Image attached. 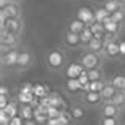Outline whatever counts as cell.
<instances>
[{
  "instance_id": "1",
  "label": "cell",
  "mask_w": 125,
  "mask_h": 125,
  "mask_svg": "<svg viewBox=\"0 0 125 125\" xmlns=\"http://www.w3.org/2000/svg\"><path fill=\"white\" fill-rule=\"evenodd\" d=\"M68 63V55L65 49L62 48H54L46 52L44 55V67L52 73H60Z\"/></svg>"
},
{
  "instance_id": "2",
  "label": "cell",
  "mask_w": 125,
  "mask_h": 125,
  "mask_svg": "<svg viewBox=\"0 0 125 125\" xmlns=\"http://www.w3.org/2000/svg\"><path fill=\"white\" fill-rule=\"evenodd\" d=\"M104 60L106 59L103 57V54H97V52H90V51H83V54L78 59L79 65L85 71L94 70V68H103Z\"/></svg>"
},
{
  "instance_id": "3",
  "label": "cell",
  "mask_w": 125,
  "mask_h": 125,
  "mask_svg": "<svg viewBox=\"0 0 125 125\" xmlns=\"http://www.w3.org/2000/svg\"><path fill=\"white\" fill-rule=\"evenodd\" d=\"M35 54L30 48H19V59H18V67H16V73H24V71L30 70L32 67H35Z\"/></svg>"
},
{
  "instance_id": "4",
  "label": "cell",
  "mask_w": 125,
  "mask_h": 125,
  "mask_svg": "<svg viewBox=\"0 0 125 125\" xmlns=\"http://www.w3.org/2000/svg\"><path fill=\"white\" fill-rule=\"evenodd\" d=\"M21 38L22 37L8 33L5 29H0V55L10 52L11 49H19L21 48Z\"/></svg>"
},
{
  "instance_id": "5",
  "label": "cell",
  "mask_w": 125,
  "mask_h": 125,
  "mask_svg": "<svg viewBox=\"0 0 125 125\" xmlns=\"http://www.w3.org/2000/svg\"><path fill=\"white\" fill-rule=\"evenodd\" d=\"M24 18H19V19H14V18H6L5 21H2V25L0 29H5L8 33H13V35H18V37H22L24 33Z\"/></svg>"
},
{
  "instance_id": "6",
  "label": "cell",
  "mask_w": 125,
  "mask_h": 125,
  "mask_svg": "<svg viewBox=\"0 0 125 125\" xmlns=\"http://www.w3.org/2000/svg\"><path fill=\"white\" fill-rule=\"evenodd\" d=\"M18 59H19V49H11L10 52L0 55V65H2L3 73H5L6 70L8 71L16 70V67H18Z\"/></svg>"
},
{
  "instance_id": "7",
  "label": "cell",
  "mask_w": 125,
  "mask_h": 125,
  "mask_svg": "<svg viewBox=\"0 0 125 125\" xmlns=\"http://www.w3.org/2000/svg\"><path fill=\"white\" fill-rule=\"evenodd\" d=\"M120 52H122V49H120V44H119L117 38L106 40V44H104V49H103V57L106 60H117L120 57Z\"/></svg>"
},
{
  "instance_id": "8",
  "label": "cell",
  "mask_w": 125,
  "mask_h": 125,
  "mask_svg": "<svg viewBox=\"0 0 125 125\" xmlns=\"http://www.w3.org/2000/svg\"><path fill=\"white\" fill-rule=\"evenodd\" d=\"M98 114H100V117H117V119H122L124 111L119 106H116L114 103H103L98 108Z\"/></svg>"
},
{
  "instance_id": "9",
  "label": "cell",
  "mask_w": 125,
  "mask_h": 125,
  "mask_svg": "<svg viewBox=\"0 0 125 125\" xmlns=\"http://www.w3.org/2000/svg\"><path fill=\"white\" fill-rule=\"evenodd\" d=\"M81 101L89 108H100L103 104V98H101L100 92H85V94H81Z\"/></svg>"
},
{
  "instance_id": "10",
  "label": "cell",
  "mask_w": 125,
  "mask_h": 125,
  "mask_svg": "<svg viewBox=\"0 0 125 125\" xmlns=\"http://www.w3.org/2000/svg\"><path fill=\"white\" fill-rule=\"evenodd\" d=\"M62 43H63L65 48H70V49H79V48H83L81 35L79 33H73V32H68V30L63 32Z\"/></svg>"
},
{
  "instance_id": "11",
  "label": "cell",
  "mask_w": 125,
  "mask_h": 125,
  "mask_svg": "<svg viewBox=\"0 0 125 125\" xmlns=\"http://www.w3.org/2000/svg\"><path fill=\"white\" fill-rule=\"evenodd\" d=\"M68 113H70L73 122L78 124V122H81V120L85 119V113H87V111H85V104L83 103V101H76V103H73L70 106Z\"/></svg>"
},
{
  "instance_id": "12",
  "label": "cell",
  "mask_w": 125,
  "mask_h": 125,
  "mask_svg": "<svg viewBox=\"0 0 125 125\" xmlns=\"http://www.w3.org/2000/svg\"><path fill=\"white\" fill-rule=\"evenodd\" d=\"M22 5L21 3H11L10 2L5 8H2V16L5 18H14V19H19L22 18Z\"/></svg>"
},
{
  "instance_id": "13",
  "label": "cell",
  "mask_w": 125,
  "mask_h": 125,
  "mask_svg": "<svg viewBox=\"0 0 125 125\" xmlns=\"http://www.w3.org/2000/svg\"><path fill=\"white\" fill-rule=\"evenodd\" d=\"M103 25H104V30H106V35L109 38H117L120 35V32H122V27H124L122 24L114 22L113 19H111V16L103 22Z\"/></svg>"
},
{
  "instance_id": "14",
  "label": "cell",
  "mask_w": 125,
  "mask_h": 125,
  "mask_svg": "<svg viewBox=\"0 0 125 125\" xmlns=\"http://www.w3.org/2000/svg\"><path fill=\"white\" fill-rule=\"evenodd\" d=\"M104 44H106V40H104V38H95L94 37L83 49L84 51H90V52H97V54H103Z\"/></svg>"
},
{
  "instance_id": "15",
  "label": "cell",
  "mask_w": 125,
  "mask_h": 125,
  "mask_svg": "<svg viewBox=\"0 0 125 125\" xmlns=\"http://www.w3.org/2000/svg\"><path fill=\"white\" fill-rule=\"evenodd\" d=\"M78 19L83 21L89 27V25H92L95 22V11H90L87 6H81V8L78 10Z\"/></svg>"
},
{
  "instance_id": "16",
  "label": "cell",
  "mask_w": 125,
  "mask_h": 125,
  "mask_svg": "<svg viewBox=\"0 0 125 125\" xmlns=\"http://www.w3.org/2000/svg\"><path fill=\"white\" fill-rule=\"evenodd\" d=\"M19 116L22 120H32L35 117V108L32 103H22L19 104Z\"/></svg>"
},
{
  "instance_id": "17",
  "label": "cell",
  "mask_w": 125,
  "mask_h": 125,
  "mask_svg": "<svg viewBox=\"0 0 125 125\" xmlns=\"http://www.w3.org/2000/svg\"><path fill=\"white\" fill-rule=\"evenodd\" d=\"M85 27H87V25H85L83 21H79L78 18H74V19H70V21L67 22V27H65V30L73 32V33H81V32L85 30Z\"/></svg>"
},
{
  "instance_id": "18",
  "label": "cell",
  "mask_w": 125,
  "mask_h": 125,
  "mask_svg": "<svg viewBox=\"0 0 125 125\" xmlns=\"http://www.w3.org/2000/svg\"><path fill=\"white\" fill-rule=\"evenodd\" d=\"M100 94H101V98H103V103H111V101H113V98L116 97V94H117V89L113 87V85L108 83L106 87H104Z\"/></svg>"
},
{
  "instance_id": "19",
  "label": "cell",
  "mask_w": 125,
  "mask_h": 125,
  "mask_svg": "<svg viewBox=\"0 0 125 125\" xmlns=\"http://www.w3.org/2000/svg\"><path fill=\"white\" fill-rule=\"evenodd\" d=\"M108 83L117 90H125V74H114L108 78Z\"/></svg>"
},
{
  "instance_id": "20",
  "label": "cell",
  "mask_w": 125,
  "mask_h": 125,
  "mask_svg": "<svg viewBox=\"0 0 125 125\" xmlns=\"http://www.w3.org/2000/svg\"><path fill=\"white\" fill-rule=\"evenodd\" d=\"M89 78V83H94V81H100V79H106V74H104L103 68H94V70L85 71Z\"/></svg>"
},
{
  "instance_id": "21",
  "label": "cell",
  "mask_w": 125,
  "mask_h": 125,
  "mask_svg": "<svg viewBox=\"0 0 125 125\" xmlns=\"http://www.w3.org/2000/svg\"><path fill=\"white\" fill-rule=\"evenodd\" d=\"M103 8L106 10L109 14H113V13L119 11V10L122 8V3H119L117 0H106V2L103 3Z\"/></svg>"
},
{
  "instance_id": "22",
  "label": "cell",
  "mask_w": 125,
  "mask_h": 125,
  "mask_svg": "<svg viewBox=\"0 0 125 125\" xmlns=\"http://www.w3.org/2000/svg\"><path fill=\"white\" fill-rule=\"evenodd\" d=\"M111 103H114L116 106H119L120 109L125 113V90H117L116 97L113 98V101Z\"/></svg>"
},
{
  "instance_id": "23",
  "label": "cell",
  "mask_w": 125,
  "mask_h": 125,
  "mask_svg": "<svg viewBox=\"0 0 125 125\" xmlns=\"http://www.w3.org/2000/svg\"><path fill=\"white\" fill-rule=\"evenodd\" d=\"M94 11H95V21H97V22H101V24H103V22L111 16L109 13L103 8V6H101V8H95Z\"/></svg>"
},
{
  "instance_id": "24",
  "label": "cell",
  "mask_w": 125,
  "mask_h": 125,
  "mask_svg": "<svg viewBox=\"0 0 125 125\" xmlns=\"http://www.w3.org/2000/svg\"><path fill=\"white\" fill-rule=\"evenodd\" d=\"M98 125H122V119H117V117H98Z\"/></svg>"
},
{
  "instance_id": "25",
  "label": "cell",
  "mask_w": 125,
  "mask_h": 125,
  "mask_svg": "<svg viewBox=\"0 0 125 125\" xmlns=\"http://www.w3.org/2000/svg\"><path fill=\"white\" fill-rule=\"evenodd\" d=\"M111 19H113L114 22H117V24L124 25V22H125V8H124V6L119 10V11L113 13V14H111Z\"/></svg>"
},
{
  "instance_id": "26",
  "label": "cell",
  "mask_w": 125,
  "mask_h": 125,
  "mask_svg": "<svg viewBox=\"0 0 125 125\" xmlns=\"http://www.w3.org/2000/svg\"><path fill=\"white\" fill-rule=\"evenodd\" d=\"M79 35H81V41H83V48L92 40V38H94V33H92L90 27H85V30H84V32H81Z\"/></svg>"
},
{
  "instance_id": "27",
  "label": "cell",
  "mask_w": 125,
  "mask_h": 125,
  "mask_svg": "<svg viewBox=\"0 0 125 125\" xmlns=\"http://www.w3.org/2000/svg\"><path fill=\"white\" fill-rule=\"evenodd\" d=\"M10 122H11V117L2 111V113H0V125H10Z\"/></svg>"
},
{
  "instance_id": "28",
  "label": "cell",
  "mask_w": 125,
  "mask_h": 125,
  "mask_svg": "<svg viewBox=\"0 0 125 125\" xmlns=\"http://www.w3.org/2000/svg\"><path fill=\"white\" fill-rule=\"evenodd\" d=\"M22 125H40V124H38L35 119H32V120H24V124H22Z\"/></svg>"
},
{
  "instance_id": "29",
  "label": "cell",
  "mask_w": 125,
  "mask_h": 125,
  "mask_svg": "<svg viewBox=\"0 0 125 125\" xmlns=\"http://www.w3.org/2000/svg\"><path fill=\"white\" fill-rule=\"evenodd\" d=\"M10 2H11V3H21V5H22V2H24V0H10Z\"/></svg>"
},
{
  "instance_id": "30",
  "label": "cell",
  "mask_w": 125,
  "mask_h": 125,
  "mask_svg": "<svg viewBox=\"0 0 125 125\" xmlns=\"http://www.w3.org/2000/svg\"><path fill=\"white\" fill-rule=\"evenodd\" d=\"M117 2H119V3H122V5H124V3H125V0H117Z\"/></svg>"
},
{
  "instance_id": "31",
  "label": "cell",
  "mask_w": 125,
  "mask_h": 125,
  "mask_svg": "<svg viewBox=\"0 0 125 125\" xmlns=\"http://www.w3.org/2000/svg\"><path fill=\"white\" fill-rule=\"evenodd\" d=\"M122 6H124V8H125V3H124V5H122Z\"/></svg>"
},
{
  "instance_id": "32",
  "label": "cell",
  "mask_w": 125,
  "mask_h": 125,
  "mask_svg": "<svg viewBox=\"0 0 125 125\" xmlns=\"http://www.w3.org/2000/svg\"><path fill=\"white\" fill-rule=\"evenodd\" d=\"M122 125H124V124H122Z\"/></svg>"
}]
</instances>
